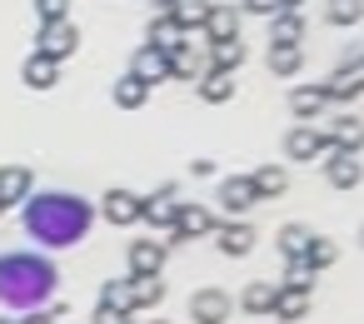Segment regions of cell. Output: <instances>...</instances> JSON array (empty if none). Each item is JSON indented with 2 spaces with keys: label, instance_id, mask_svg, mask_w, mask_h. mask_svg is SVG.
Listing matches in <instances>:
<instances>
[{
  "label": "cell",
  "instance_id": "24",
  "mask_svg": "<svg viewBox=\"0 0 364 324\" xmlns=\"http://www.w3.org/2000/svg\"><path fill=\"white\" fill-rule=\"evenodd\" d=\"M205 55H210V70H230V75H235V70L245 65V40H240V36H235V40H210Z\"/></svg>",
  "mask_w": 364,
  "mask_h": 324
},
{
  "label": "cell",
  "instance_id": "37",
  "mask_svg": "<svg viewBox=\"0 0 364 324\" xmlns=\"http://www.w3.org/2000/svg\"><path fill=\"white\" fill-rule=\"evenodd\" d=\"M279 284H289V289H314V269H309L304 259H289V269H284Z\"/></svg>",
  "mask_w": 364,
  "mask_h": 324
},
{
  "label": "cell",
  "instance_id": "1",
  "mask_svg": "<svg viewBox=\"0 0 364 324\" xmlns=\"http://www.w3.org/2000/svg\"><path fill=\"white\" fill-rule=\"evenodd\" d=\"M55 264L46 254H31V249H16V254H0V304L11 309H46L55 299Z\"/></svg>",
  "mask_w": 364,
  "mask_h": 324
},
{
  "label": "cell",
  "instance_id": "15",
  "mask_svg": "<svg viewBox=\"0 0 364 324\" xmlns=\"http://www.w3.org/2000/svg\"><path fill=\"white\" fill-rule=\"evenodd\" d=\"M145 40H150L160 55H175V50H180L190 36H185V31L170 21V16H160V11H155V16H150V26H145Z\"/></svg>",
  "mask_w": 364,
  "mask_h": 324
},
{
  "label": "cell",
  "instance_id": "11",
  "mask_svg": "<svg viewBox=\"0 0 364 324\" xmlns=\"http://www.w3.org/2000/svg\"><path fill=\"white\" fill-rule=\"evenodd\" d=\"M319 90H324V100H339V105L359 100V90H364V65H344V70H334Z\"/></svg>",
  "mask_w": 364,
  "mask_h": 324
},
{
  "label": "cell",
  "instance_id": "42",
  "mask_svg": "<svg viewBox=\"0 0 364 324\" xmlns=\"http://www.w3.org/2000/svg\"><path fill=\"white\" fill-rule=\"evenodd\" d=\"M6 210H11V205H6V200H0V215H6Z\"/></svg>",
  "mask_w": 364,
  "mask_h": 324
},
{
  "label": "cell",
  "instance_id": "40",
  "mask_svg": "<svg viewBox=\"0 0 364 324\" xmlns=\"http://www.w3.org/2000/svg\"><path fill=\"white\" fill-rule=\"evenodd\" d=\"M16 324H60V309H31V314L16 319Z\"/></svg>",
  "mask_w": 364,
  "mask_h": 324
},
{
  "label": "cell",
  "instance_id": "43",
  "mask_svg": "<svg viewBox=\"0 0 364 324\" xmlns=\"http://www.w3.org/2000/svg\"><path fill=\"white\" fill-rule=\"evenodd\" d=\"M0 324H16V319H0Z\"/></svg>",
  "mask_w": 364,
  "mask_h": 324
},
{
  "label": "cell",
  "instance_id": "27",
  "mask_svg": "<svg viewBox=\"0 0 364 324\" xmlns=\"http://www.w3.org/2000/svg\"><path fill=\"white\" fill-rule=\"evenodd\" d=\"M274 289H279V284H269V279H255V284H245V294H240V309H245V314H259V319H269V309H274Z\"/></svg>",
  "mask_w": 364,
  "mask_h": 324
},
{
  "label": "cell",
  "instance_id": "29",
  "mask_svg": "<svg viewBox=\"0 0 364 324\" xmlns=\"http://www.w3.org/2000/svg\"><path fill=\"white\" fill-rule=\"evenodd\" d=\"M269 70H274L279 80H294V75L304 70V50H299V45H269Z\"/></svg>",
  "mask_w": 364,
  "mask_h": 324
},
{
  "label": "cell",
  "instance_id": "4",
  "mask_svg": "<svg viewBox=\"0 0 364 324\" xmlns=\"http://www.w3.org/2000/svg\"><path fill=\"white\" fill-rule=\"evenodd\" d=\"M230 314H235V299L225 289H195L190 294V319L195 324H230Z\"/></svg>",
  "mask_w": 364,
  "mask_h": 324
},
{
  "label": "cell",
  "instance_id": "21",
  "mask_svg": "<svg viewBox=\"0 0 364 324\" xmlns=\"http://www.w3.org/2000/svg\"><path fill=\"white\" fill-rule=\"evenodd\" d=\"M195 90H200L205 105H225V100H235V75L230 70H205L195 80Z\"/></svg>",
  "mask_w": 364,
  "mask_h": 324
},
{
  "label": "cell",
  "instance_id": "7",
  "mask_svg": "<svg viewBox=\"0 0 364 324\" xmlns=\"http://www.w3.org/2000/svg\"><path fill=\"white\" fill-rule=\"evenodd\" d=\"M259 200H255V185H250V175H230V180H220V210L230 215V220H245V210H255Z\"/></svg>",
  "mask_w": 364,
  "mask_h": 324
},
{
  "label": "cell",
  "instance_id": "17",
  "mask_svg": "<svg viewBox=\"0 0 364 324\" xmlns=\"http://www.w3.org/2000/svg\"><path fill=\"white\" fill-rule=\"evenodd\" d=\"M309 314V289H289V284H279L274 289V309H269V319H279V324H299Z\"/></svg>",
  "mask_w": 364,
  "mask_h": 324
},
{
  "label": "cell",
  "instance_id": "34",
  "mask_svg": "<svg viewBox=\"0 0 364 324\" xmlns=\"http://www.w3.org/2000/svg\"><path fill=\"white\" fill-rule=\"evenodd\" d=\"M100 304L130 314V279H110V284H100Z\"/></svg>",
  "mask_w": 364,
  "mask_h": 324
},
{
  "label": "cell",
  "instance_id": "32",
  "mask_svg": "<svg viewBox=\"0 0 364 324\" xmlns=\"http://www.w3.org/2000/svg\"><path fill=\"white\" fill-rule=\"evenodd\" d=\"M299 259H304V264H309V269L319 274V269H329V264L339 259V244H334V239H319V234H314V239L304 244V254H299Z\"/></svg>",
  "mask_w": 364,
  "mask_h": 324
},
{
  "label": "cell",
  "instance_id": "14",
  "mask_svg": "<svg viewBox=\"0 0 364 324\" xmlns=\"http://www.w3.org/2000/svg\"><path fill=\"white\" fill-rule=\"evenodd\" d=\"M160 16H170V21L190 36V31H200V26H205L210 0H160Z\"/></svg>",
  "mask_w": 364,
  "mask_h": 324
},
{
  "label": "cell",
  "instance_id": "30",
  "mask_svg": "<svg viewBox=\"0 0 364 324\" xmlns=\"http://www.w3.org/2000/svg\"><path fill=\"white\" fill-rule=\"evenodd\" d=\"M359 115H339L329 130H324V140H329V150H359Z\"/></svg>",
  "mask_w": 364,
  "mask_h": 324
},
{
  "label": "cell",
  "instance_id": "9",
  "mask_svg": "<svg viewBox=\"0 0 364 324\" xmlns=\"http://www.w3.org/2000/svg\"><path fill=\"white\" fill-rule=\"evenodd\" d=\"M170 230H175V239H200V234L215 230V215H210V205H185V200H180Z\"/></svg>",
  "mask_w": 364,
  "mask_h": 324
},
{
  "label": "cell",
  "instance_id": "39",
  "mask_svg": "<svg viewBox=\"0 0 364 324\" xmlns=\"http://www.w3.org/2000/svg\"><path fill=\"white\" fill-rule=\"evenodd\" d=\"M90 324H130V314H125V309H110V304H95Z\"/></svg>",
  "mask_w": 364,
  "mask_h": 324
},
{
  "label": "cell",
  "instance_id": "33",
  "mask_svg": "<svg viewBox=\"0 0 364 324\" xmlns=\"http://www.w3.org/2000/svg\"><path fill=\"white\" fill-rule=\"evenodd\" d=\"M309 239H314V230H304V225H284V230H279V254H284V259H299Z\"/></svg>",
  "mask_w": 364,
  "mask_h": 324
},
{
  "label": "cell",
  "instance_id": "35",
  "mask_svg": "<svg viewBox=\"0 0 364 324\" xmlns=\"http://www.w3.org/2000/svg\"><path fill=\"white\" fill-rule=\"evenodd\" d=\"M36 21H41V26L70 21V0H36Z\"/></svg>",
  "mask_w": 364,
  "mask_h": 324
},
{
  "label": "cell",
  "instance_id": "22",
  "mask_svg": "<svg viewBox=\"0 0 364 324\" xmlns=\"http://www.w3.org/2000/svg\"><path fill=\"white\" fill-rule=\"evenodd\" d=\"M210 40H235L240 36V11L235 6H210V16H205V26H200Z\"/></svg>",
  "mask_w": 364,
  "mask_h": 324
},
{
  "label": "cell",
  "instance_id": "2",
  "mask_svg": "<svg viewBox=\"0 0 364 324\" xmlns=\"http://www.w3.org/2000/svg\"><path fill=\"white\" fill-rule=\"evenodd\" d=\"M90 220H95V210L80 195H31L26 200V230L50 249L75 244L90 230Z\"/></svg>",
  "mask_w": 364,
  "mask_h": 324
},
{
  "label": "cell",
  "instance_id": "3",
  "mask_svg": "<svg viewBox=\"0 0 364 324\" xmlns=\"http://www.w3.org/2000/svg\"><path fill=\"white\" fill-rule=\"evenodd\" d=\"M80 50V26L75 21H55V26H41V36H36V55H46V60H70Z\"/></svg>",
  "mask_w": 364,
  "mask_h": 324
},
{
  "label": "cell",
  "instance_id": "19",
  "mask_svg": "<svg viewBox=\"0 0 364 324\" xmlns=\"http://www.w3.org/2000/svg\"><path fill=\"white\" fill-rule=\"evenodd\" d=\"M324 105H329V100H324L319 85H294V90H289V110H294L299 125H314V120L324 115Z\"/></svg>",
  "mask_w": 364,
  "mask_h": 324
},
{
  "label": "cell",
  "instance_id": "18",
  "mask_svg": "<svg viewBox=\"0 0 364 324\" xmlns=\"http://www.w3.org/2000/svg\"><path fill=\"white\" fill-rule=\"evenodd\" d=\"M205 70H210V55H205L200 45H190V40L170 55V75H175V80H190V85H195Z\"/></svg>",
  "mask_w": 364,
  "mask_h": 324
},
{
  "label": "cell",
  "instance_id": "10",
  "mask_svg": "<svg viewBox=\"0 0 364 324\" xmlns=\"http://www.w3.org/2000/svg\"><path fill=\"white\" fill-rule=\"evenodd\" d=\"M210 234H215V244H220V254H230V259H245V254L255 249V230H250L245 220H230V225H215Z\"/></svg>",
  "mask_w": 364,
  "mask_h": 324
},
{
  "label": "cell",
  "instance_id": "26",
  "mask_svg": "<svg viewBox=\"0 0 364 324\" xmlns=\"http://www.w3.org/2000/svg\"><path fill=\"white\" fill-rule=\"evenodd\" d=\"M160 299H165L160 274H130V314H135V309H155Z\"/></svg>",
  "mask_w": 364,
  "mask_h": 324
},
{
  "label": "cell",
  "instance_id": "6",
  "mask_svg": "<svg viewBox=\"0 0 364 324\" xmlns=\"http://www.w3.org/2000/svg\"><path fill=\"white\" fill-rule=\"evenodd\" d=\"M175 210H180V190L165 185L155 195H140V225H155V230H170L175 225Z\"/></svg>",
  "mask_w": 364,
  "mask_h": 324
},
{
  "label": "cell",
  "instance_id": "13",
  "mask_svg": "<svg viewBox=\"0 0 364 324\" xmlns=\"http://www.w3.org/2000/svg\"><path fill=\"white\" fill-rule=\"evenodd\" d=\"M31 190H36L31 165H0V200H6V205H26Z\"/></svg>",
  "mask_w": 364,
  "mask_h": 324
},
{
  "label": "cell",
  "instance_id": "25",
  "mask_svg": "<svg viewBox=\"0 0 364 324\" xmlns=\"http://www.w3.org/2000/svg\"><path fill=\"white\" fill-rule=\"evenodd\" d=\"M250 185H255V200H279L289 190V175H284V165H259L250 175Z\"/></svg>",
  "mask_w": 364,
  "mask_h": 324
},
{
  "label": "cell",
  "instance_id": "45",
  "mask_svg": "<svg viewBox=\"0 0 364 324\" xmlns=\"http://www.w3.org/2000/svg\"><path fill=\"white\" fill-rule=\"evenodd\" d=\"M274 324H279V319H274Z\"/></svg>",
  "mask_w": 364,
  "mask_h": 324
},
{
  "label": "cell",
  "instance_id": "41",
  "mask_svg": "<svg viewBox=\"0 0 364 324\" xmlns=\"http://www.w3.org/2000/svg\"><path fill=\"white\" fill-rule=\"evenodd\" d=\"M279 6H284V11H299V6H304V0H279Z\"/></svg>",
  "mask_w": 364,
  "mask_h": 324
},
{
  "label": "cell",
  "instance_id": "36",
  "mask_svg": "<svg viewBox=\"0 0 364 324\" xmlns=\"http://www.w3.org/2000/svg\"><path fill=\"white\" fill-rule=\"evenodd\" d=\"M359 16H364L359 0H329V21L334 26H359Z\"/></svg>",
  "mask_w": 364,
  "mask_h": 324
},
{
  "label": "cell",
  "instance_id": "28",
  "mask_svg": "<svg viewBox=\"0 0 364 324\" xmlns=\"http://www.w3.org/2000/svg\"><path fill=\"white\" fill-rule=\"evenodd\" d=\"M110 95H115V105H120V110H140V105L150 100V85H145L140 75H130V70H125V75L115 80V90H110Z\"/></svg>",
  "mask_w": 364,
  "mask_h": 324
},
{
  "label": "cell",
  "instance_id": "16",
  "mask_svg": "<svg viewBox=\"0 0 364 324\" xmlns=\"http://www.w3.org/2000/svg\"><path fill=\"white\" fill-rule=\"evenodd\" d=\"M130 75H140V80L155 90L160 80H170V55H160L155 45H140V50H135V60H130Z\"/></svg>",
  "mask_w": 364,
  "mask_h": 324
},
{
  "label": "cell",
  "instance_id": "8",
  "mask_svg": "<svg viewBox=\"0 0 364 324\" xmlns=\"http://www.w3.org/2000/svg\"><path fill=\"white\" fill-rule=\"evenodd\" d=\"M329 160H324V175H329V185L334 190H359V150H324Z\"/></svg>",
  "mask_w": 364,
  "mask_h": 324
},
{
  "label": "cell",
  "instance_id": "20",
  "mask_svg": "<svg viewBox=\"0 0 364 324\" xmlns=\"http://www.w3.org/2000/svg\"><path fill=\"white\" fill-rule=\"evenodd\" d=\"M170 259V244H155V239H135L130 244V274H160Z\"/></svg>",
  "mask_w": 364,
  "mask_h": 324
},
{
  "label": "cell",
  "instance_id": "12",
  "mask_svg": "<svg viewBox=\"0 0 364 324\" xmlns=\"http://www.w3.org/2000/svg\"><path fill=\"white\" fill-rule=\"evenodd\" d=\"M100 215L110 220V225H140V195L135 190H110L105 200H100Z\"/></svg>",
  "mask_w": 364,
  "mask_h": 324
},
{
  "label": "cell",
  "instance_id": "31",
  "mask_svg": "<svg viewBox=\"0 0 364 324\" xmlns=\"http://www.w3.org/2000/svg\"><path fill=\"white\" fill-rule=\"evenodd\" d=\"M21 75H26V85H31V90H50V85L60 80V65H55V60H46V55H31Z\"/></svg>",
  "mask_w": 364,
  "mask_h": 324
},
{
  "label": "cell",
  "instance_id": "44",
  "mask_svg": "<svg viewBox=\"0 0 364 324\" xmlns=\"http://www.w3.org/2000/svg\"><path fill=\"white\" fill-rule=\"evenodd\" d=\"M155 324H165V319H155Z\"/></svg>",
  "mask_w": 364,
  "mask_h": 324
},
{
  "label": "cell",
  "instance_id": "5",
  "mask_svg": "<svg viewBox=\"0 0 364 324\" xmlns=\"http://www.w3.org/2000/svg\"><path fill=\"white\" fill-rule=\"evenodd\" d=\"M324 150H329V140H324V130H314V125H294V130L284 135V155L299 160V165L324 160Z\"/></svg>",
  "mask_w": 364,
  "mask_h": 324
},
{
  "label": "cell",
  "instance_id": "23",
  "mask_svg": "<svg viewBox=\"0 0 364 324\" xmlns=\"http://www.w3.org/2000/svg\"><path fill=\"white\" fill-rule=\"evenodd\" d=\"M269 45H304V21H299V11L269 16Z\"/></svg>",
  "mask_w": 364,
  "mask_h": 324
},
{
  "label": "cell",
  "instance_id": "38",
  "mask_svg": "<svg viewBox=\"0 0 364 324\" xmlns=\"http://www.w3.org/2000/svg\"><path fill=\"white\" fill-rule=\"evenodd\" d=\"M235 11H240V16H264V21H269V16H279L284 6H279V0H235Z\"/></svg>",
  "mask_w": 364,
  "mask_h": 324
}]
</instances>
